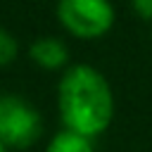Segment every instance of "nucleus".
Here are the masks:
<instances>
[{"label": "nucleus", "instance_id": "1", "mask_svg": "<svg viewBox=\"0 0 152 152\" xmlns=\"http://www.w3.org/2000/svg\"><path fill=\"white\" fill-rule=\"evenodd\" d=\"M62 128L86 138L102 135L114 119V93L107 76L93 64H69L57 83Z\"/></svg>", "mask_w": 152, "mask_h": 152}, {"label": "nucleus", "instance_id": "7", "mask_svg": "<svg viewBox=\"0 0 152 152\" xmlns=\"http://www.w3.org/2000/svg\"><path fill=\"white\" fill-rule=\"evenodd\" d=\"M131 7L138 17L152 21V0H131Z\"/></svg>", "mask_w": 152, "mask_h": 152}, {"label": "nucleus", "instance_id": "9", "mask_svg": "<svg viewBox=\"0 0 152 152\" xmlns=\"http://www.w3.org/2000/svg\"><path fill=\"white\" fill-rule=\"evenodd\" d=\"M0 97H2V95H0Z\"/></svg>", "mask_w": 152, "mask_h": 152}, {"label": "nucleus", "instance_id": "5", "mask_svg": "<svg viewBox=\"0 0 152 152\" xmlns=\"http://www.w3.org/2000/svg\"><path fill=\"white\" fill-rule=\"evenodd\" d=\"M45 152H95V142H93V138L62 128L48 140Z\"/></svg>", "mask_w": 152, "mask_h": 152}, {"label": "nucleus", "instance_id": "3", "mask_svg": "<svg viewBox=\"0 0 152 152\" xmlns=\"http://www.w3.org/2000/svg\"><path fill=\"white\" fill-rule=\"evenodd\" d=\"M43 138V116L21 95L0 97V142L12 150H28Z\"/></svg>", "mask_w": 152, "mask_h": 152}, {"label": "nucleus", "instance_id": "2", "mask_svg": "<svg viewBox=\"0 0 152 152\" xmlns=\"http://www.w3.org/2000/svg\"><path fill=\"white\" fill-rule=\"evenodd\" d=\"M55 14L59 26L78 40H97L116 21L112 0H57Z\"/></svg>", "mask_w": 152, "mask_h": 152}, {"label": "nucleus", "instance_id": "4", "mask_svg": "<svg viewBox=\"0 0 152 152\" xmlns=\"http://www.w3.org/2000/svg\"><path fill=\"white\" fill-rule=\"evenodd\" d=\"M28 59L43 71H64L69 66V48L57 36H40L28 45Z\"/></svg>", "mask_w": 152, "mask_h": 152}, {"label": "nucleus", "instance_id": "6", "mask_svg": "<svg viewBox=\"0 0 152 152\" xmlns=\"http://www.w3.org/2000/svg\"><path fill=\"white\" fill-rule=\"evenodd\" d=\"M19 57V40L12 31L0 26V69H7Z\"/></svg>", "mask_w": 152, "mask_h": 152}, {"label": "nucleus", "instance_id": "8", "mask_svg": "<svg viewBox=\"0 0 152 152\" xmlns=\"http://www.w3.org/2000/svg\"><path fill=\"white\" fill-rule=\"evenodd\" d=\"M0 152H10V150H7V147H5L2 142H0Z\"/></svg>", "mask_w": 152, "mask_h": 152}]
</instances>
